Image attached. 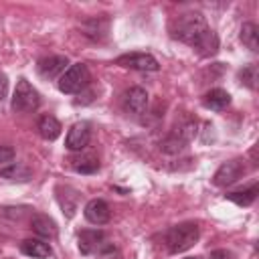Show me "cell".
<instances>
[{"label":"cell","mask_w":259,"mask_h":259,"mask_svg":"<svg viewBox=\"0 0 259 259\" xmlns=\"http://www.w3.org/2000/svg\"><path fill=\"white\" fill-rule=\"evenodd\" d=\"M170 34L172 38L192 47L200 57H212L219 51V36L198 12H186L174 18L170 24Z\"/></svg>","instance_id":"6da1fadb"},{"label":"cell","mask_w":259,"mask_h":259,"mask_svg":"<svg viewBox=\"0 0 259 259\" xmlns=\"http://www.w3.org/2000/svg\"><path fill=\"white\" fill-rule=\"evenodd\" d=\"M198 237H200V231L196 223H180L166 231L164 241L170 253H184L198 241Z\"/></svg>","instance_id":"7a4b0ae2"},{"label":"cell","mask_w":259,"mask_h":259,"mask_svg":"<svg viewBox=\"0 0 259 259\" xmlns=\"http://www.w3.org/2000/svg\"><path fill=\"white\" fill-rule=\"evenodd\" d=\"M91 81V73L87 69L85 63H75L71 67H67V71L59 77V89L63 93H79L81 89H85Z\"/></svg>","instance_id":"3957f363"},{"label":"cell","mask_w":259,"mask_h":259,"mask_svg":"<svg viewBox=\"0 0 259 259\" xmlns=\"http://www.w3.org/2000/svg\"><path fill=\"white\" fill-rule=\"evenodd\" d=\"M38 105H40L38 91L26 79H20L12 93V109L16 113H28V111H34Z\"/></svg>","instance_id":"277c9868"},{"label":"cell","mask_w":259,"mask_h":259,"mask_svg":"<svg viewBox=\"0 0 259 259\" xmlns=\"http://www.w3.org/2000/svg\"><path fill=\"white\" fill-rule=\"evenodd\" d=\"M115 65L125 67V69H136V71H158L160 69V63L150 53H125V55H119L115 59Z\"/></svg>","instance_id":"5b68a950"},{"label":"cell","mask_w":259,"mask_h":259,"mask_svg":"<svg viewBox=\"0 0 259 259\" xmlns=\"http://www.w3.org/2000/svg\"><path fill=\"white\" fill-rule=\"evenodd\" d=\"M77 245H79V251L83 255H93V253H101V251L109 249L103 231H95V229L81 231L77 237Z\"/></svg>","instance_id":"8992f818"},{"label":"cell","mask_w":259,"mask_h":259,"mask_svg":"<svg viewBox=\"0 0 259 259\" xmlns=\"http://www.w3.org/2000/svg\"><path fill=\"white\" fill-rule=\"evenodd\" d=\"M194 134H196L194 123H184V125L176 127L170 136H166V140L162 142L160 148H162L164 152H168V154H176V152H180V150L192 140Z\"/></svg>","instance_id":"52a82bcc"},{"label":"cell","mask_w":259,"mask_h":259,"mask_svg":"<svg viewBox=\"0 0 259 259\" xmlns=\"http://www.w3.org/2000/svg\"><path fill=\"white\" fill-rule=\"evenodd\" d=\"M243 174H245V164H243V160H229V162H223V164L219 166V170H217L214 176H212V182H214V186H231V184L237 182Z\"/></svg>","instance_id":"ba28073f"},{"label":"cell","mask_w":259,"mask_h":259,"mask_svg":"<svg viewBox=\"0 0 259 259\" xmlns=\"http://www.w3.org/2000/svg\"><path fill=\"white\" fill-rule=\"evenodd\" d=\"M91 140V130L85 121H77L71 125V130L67 132V138H65V146L71 150V152H83L87 148Z\"/></svg>","instance_id":"9c48e42d"},{"label":"cell","mask_w":259,"mask_h":259,"mask_svg":"<svg viewBox=\"0 0 259 259\" xmlns=\"http://www.w3.org/2000/svg\"><path fill=\"white\" fill-rule=\"evenodd\" d=\"M121 105H123V111L125 113H132V115L144 113L146 107H148V93H146V89H142V87H130L123 93Z\"/></svg>","instance_id":"30bf717a"},{"label":"cell","mask_w":259,"mask_h":259,"mask_svg":"<svg viewBox=\"0 0 259 259\" xmlns=\"http://www.w3.org/2000/svg\"><path fill=\"white\" fill-rule=\"evenodd\" d=\"M83 214H85V219H87L91 225H97V227H99V225H105V223L109 221L111 210H109V206H107L105 200L93 198V200H89V202L85 204Z\"/></svg>","instance_id":"8fae6325"},{"label":"cell","mask_w":259,"mask_h":259,"mask_svg":"<svg viewBox=\"0 0 259 259\" xmlns=\"http://www.w3.org/2000/svg\"><path fill=\"white\" fill-rule=\"evenodd\" d=\"M67 65H69L67 57H61V55L45 57V59L38 61V73L45 79H55V77H59L67 71Z\"/></svg>","instance_id":"7c38bea8"},{"label":"cell","mask_w":259,"mask_h":259,"mask_svg":"<svg viewBox=\"0 0 259 259\" xmlns=\"http://www.w3.org/2000/svg\"><path fill=\"white\" fill-rule=\"evenodd\" d=\"M20 251L24 255L32 257V259H47V257L53 255L51 245L47 241H42V239H24L20 243Z\"/></svg>","instance_id":"4fadbf2b"},{"label":"cell","mask_w":259,"mask_h":259,"mask_svg":"<svg viewBox=\"0 0 259 259\" xmlns=\"http://www.w3.org/2000/svg\"><path fill=\"white\" fill-rule=\"evenodd\" d=\"M30 229L42 239H55L57 237V223L49 214H34L30 221Z\"/></svg>","instance_id":"5bb4252c"},{"label":"cell","mask_w":259,"mask_h":259,"mask_svg":"<svg viewBox=\"0 0 259 259\" xmlns=\"http://www.w3.org/2000/svg\"><path fill=\"white\" fill-rule=\"evenodd\" d=\"M71 168L75 172H81V174H93L99 170V160L93 156V154H83L79 152L77 156H73L71 160Z\"/></svg>","instance_id":"9a60e30c"},{"label":"cell","mask_w":259,"mask_h":259,"mask_svg":"<svg viewBox=\"0 0 259 259\" xmlns=\"http://www.w3.org/2000/svg\"><path fill=\"white\" fill-rule=\"evenodd\" d=\"M202 103H204V107H208L212 111H223L231 103V95L225 89H210L208 93H204Z\"/></svg>","instance_id":"2e32d148"},{"label":"cell","mask_w":259,"mask_h":259,"mask_svg":"<svg viewBox=\"0 0 259 259\" xmlns=\"http://www.w3.org/2000/svg\"><path fill=\"white\" fill-rule=\"evenodd\" d=\"M36 130H38V134L45 138V140H49V142H53V140H57L59 136H61V123H59V119L55 117V115H42L40 119H38V123H36Z\"/></svg>","instance_id":"e0dca14e"},{"label":"cell","mask_w":259,"mask_h":259,"mask_svg":"<svg viewBox=\"0 0 259 259\" xmlns=\"http://www.w3.org/2000/svg\"><path fill=\"white\" fill-rule=\"evenodd\" d=\"M0 176L2 178H8V180H18V182H26L30 176H32V170L26 166V164H20V162H12L4 168H0Z\"/></svg>","instance_id":"ac0fdd59"},{"label":"cell","mask_w":259,"mask_h":259,"mask_svg":"<svg viewBox=\"0 0 259 259\" xmlns=\"http://www.w3.org/2000/svg\"><path fill=\"white\" fill-rule=\"evenodd\" d=\"M225 196H227L229 200H233L235 204H239V206H247V204H251V202L257 198V184L253 182L249 188L235 190V192H227Z\"/></svg>","instance_id":"d6986e66"},{"label":"cell","mask_w":259,"mask_h":259,"mask_svg":"<svg viewBox=\"0 0 259 259\" xmlns=\"http://www.w3.org/2000/svg\"><path fill=\"white\" fill-rule=\"evenodd\" d=\"M257 34H259L257 24H253V22H245V24L241 26V40H243V45H245L249 51H253V53H257V51H259Z\"/></svg>","instance_id":"ffe728a7"},{"label":"cell","mask_w":259,"mask_h":259,"mask_svg":"<svg viewBox=\"0 0 259 259\" xmlns=\"http://www.w3.org/2000/svg\"><path fill=\"white\" fill-rule=\"evenodd\" d=\"M239 79L245 87L249 89H255L257 87V65H247L239 71Z\"/></svg>","instance_id":"44dd1931"},{"label":"cell","mask_w":259,"mask_h":259,"mask_svg":"<svg viewBox=\"0 0 259 259\" xmlns=\"http://www.w3.org/2000/svg\"><path fill=\"white\" fill-rule=\"evenodd\" d=\"M57 196H59V204H61L63 212H67V217H73L75 208H77V194H75V190H69V196H63L61 192Z\"/></svg>","instance_id":"7402d4cb"},{"label":"cell","mask_w":259,"mask_h":259,"mask_svg":"<svg viewBox=\"0 0 259 259\" xmlns=\"http://www.w3.org/2000/svg\"><path fill=\"white\" fill-rule=\"evenodd\" d=\"M12 160H14V150L10 146H0V168L12 164Z\"/></svg>","instance_id":"603a6c76"},{"label":"cell","mask_w":259,"mask_h":259,"mask_svg":"<svg viewBox=\"0 0 259 259\" xmlns=\"http://www.w3.org/2000/svg\"><path fill=\"white\" fill-rule=\"evenodd\" d=\"M210 259H235V253L227 249H217L210 253Z\"/></svg>","instance_id":"cb8c5ba5"},{"label":"cell","mask_w":259,"mask_h":259,"mask_svg":"<svg viewBox=\"0 0 259 259\" xmlns=\"http://www.w3.org/2000/svg\"><path fill=\"white\" fill-rule=\"evenodd\" d=\"M6 93H8V77L0 73V101L6 97Z\"/></svg>","instance_id":"d4e9b609"},{"label":"cell","mask_w":259,"mask_h":259,"mask_svg":"<svg viewBox=\"0 0 259 259\" xmlns=\"http://www.w3.org/2000/svg\"><path fill=\"white\" fill-rule=\"evenodd\" d=\"M186 259H200V257H186Z\"/></svg>","instance_id":"484cf974"}]
</instances>
